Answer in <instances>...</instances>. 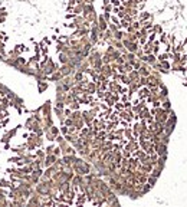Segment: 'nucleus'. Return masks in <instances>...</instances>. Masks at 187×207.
Listing matches in <instances>:
<instances>
[{
    "instance_id": "obj_3",
    "label": "nucleus",
    "mask_w": 187,
    "mask_h": 207,
    "mask_svg": "<svg viewBox=\"0 0 187 207\" xmlns=\"http://www.w3.org/2000/svg\"><path fill=\"white\" fill-rule=\"evenodd\" d=\"M111 4H112V6H117V7H118L119 4H121V2H119V0H111Z\"/></svg>"
},
{
    "instance_id": "obj_4",
    "label": "nucleus",
    "mask_w": 187,
    "mask_h": 207,
    "mask_svg": "<svg viewBox=\"0 0 187 207\" xmlns=\"http://www.w3.org/2000/svg\"><path fill=\"white\" fill-rule=\"evenodd\" d=\"M184 43H187V37H186V40H184Z\"/></svg>"
},
{
    "instance_id": "obj_1",
    "label": "nucleus",
    "mask_w": 187,
    "mask_h": 207,
    "mask_svg": "<svg viewBox=\"0 0 187 207\" xmlns=\"http://www.w3.org/2000/svg\"><path fill=\"white\" fill-rule=\"evenodd\" d=\"M140 22H143V20H148V19H151V15H150L148 12H143V13H140Z\"/></svg>"
},
{
    "instance_id": "obj_2",
    "label": "nucleus",
    "mask_w": 187,
    "mask_h": 207,
    "mask_svg": "<svg viewBox=\"0 0 187 207\" xmlns=\"http://www.w3.org/2000/svg\"><path fill=\"white\" fill-rule=\"evenodd\" d=\"M153 32H154L156 35H157V33H163L161 26H160V25H154V26H153Z\"/></svg>"
}]
</instances>
